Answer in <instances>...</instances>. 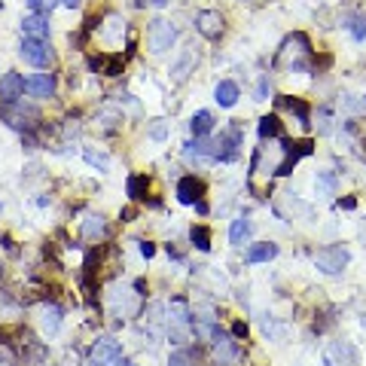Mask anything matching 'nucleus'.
Here are the masks:
<instances>
[{
  "label": "nucleus",
  "instance_id": "dca6fc26",
  "mask_svg": "<svg viewBox=\"0 0 366 366\" xmlns=\"http://www.w3.org/2000/svg\"><path fill=\"white\" fill-rule=\"evenodd\" d=\"M49 19L43 16V12H31V16L22 22V34L25 37H37V40H49Z\"/></svg>",
  "mask_w": 366,
  "mask_h": 366
},
{
  "label": "nucleus",
  "instance_id": "2f4dec72",
  "mask_svg": "<svg viewBox=\"0 0 366 366\" xmlns=\"http://www.w3.org/2000/svg\"><path fill=\"white\" fill-rule=\"evenodd\" d=\"M147 135H150L153 140H165L168 138V122L165 119H153L150 129H147Z\"/></svg>",
  "mask_w": 366,
  "mask_h": 366
},
{
  "label": "nucleus",
  "instance_id": "f3484780",
  "mask_svg": "<svg viewBox=\"0 0 366 366\" xmlns=\"http://www.w3.org/2000/svg\"><path fill=\"white\" fill-rule=\"evenodd\" d=\"M211 345H214L217 357H220L223 363H226V360H232V357L238 354L235 342H232V339H229V333H223L220 327H214V330H211Z\"/></svg>",
  "mask_w": 366,
  "mask_h": 366
},
{
  "label": "nucleus",
  "instance_id": "a19ab883",
  "mask_svg": "<svg viewBox=\"0 0 366 366\" xmlns=\"http://www.w3.org/2000/svg\"><path fill=\"white\" fill-rule=\"evenodd\" d=\"M61 3H65V6H70V10H76V6H80L83 0H61Z\"/></svg>",
  "mask_w": 366,
  "mask_h": 366
},
{
  "label": "nucleus",
  "instance_id": "0eeeda50",
  "mask_svg": "<svg viewBox=\"0 0 366 366\" xmlns=\"http://www.w3.org/2000/svg\"><path fill=\"white\" fill-rule=\"evenodd\" d=\"M312 150H314L312 140H297V144H290V140H287L284 159H281V165H278V171H274V174H278V177H287V174H293L297 162L305 159V156H312Z\"/></svg>",
  "mask_w": 366,
  "mask_h": 366
},
{
  "label": "nucleus",
  "instance_id": "4c0bfd02",
  "mask_svg": "<svg viewBox=\"0 0 366 366\" xmlns=\"http://www.w3.org/2000/svg\"><path fill=\"white\" fill-rule=\"evenodd\" d=\"M339 208H342V211H354V208H357V199H351V195H348V199L339 202Z\"/></svg>",
  "mask_w": 366,
  "mask_h": 366
},
{
  "label": "nucleus",
  "instance_id": "c85d7f7f",
  "mask_svg": "<svg viewBox=\"0 0 366 366\" xmlns=\"http://www.w3.org/2000/svg\"><path fill=\"white\" fill-rule=\"evenodd\" d=\"M259 138H281V119L278 116H263L259 119Z\"/></svg>",
  "mask_w": 366,
  "mask_h": 366
},
{
  "label": "nucleus",
  "instance_id": "f704fd0d",
  "mask_svg": "<svg viewBox=\"0 0 366 366\" xmlns=\"http://www.w3.org/2000/svg\"><path fill=\"white\" fill-rule=\"evenodd\" d=\"M232 336H238V339H248V323L235 321V323H232Z\"/></svg>",
  "mask_w": 366,
  "mask_h": 366
},
{
  "label": "nucleus",
  "instance_id": "6ab92c4d",
  "mask_svg": "<svg viewBox=\"0 0 366 366\" xmlns=\"http://www.w3.org/2000/svg\"><path fill=\"white\" fill-rule=\"evenodd\" d=\"M278 257V244L274 241H259V244H250L248 253H244V259H248L250 266L257 263H269V259Z\"/></svg>",
  "mask_w": 366,
  "mask_h": 366
},
{
  "label": "nucleus",
  "instance_id": "cd10ccee",
  "mask_svg": "<svg viewBox=\"0 0 366 366\" xmlns=\"http://www.w3.org/2000/svg\"><path fill=\"white\" fill-rule=\"evenodd\" d=\"M336 174L333 171H318V177H314V186H318L321 195H333L336 193Z\"/></svg>",
  "mask_w": 366,
  "mask_h": 366
},
{
  "label": "nucleus",
  "instance_id": "a878e982",
  "mask_svg": "<svg viewBox=\"0 0 366 366\" xmlns=\"http://www.w3.org/2000/svg\"><path fill=\"white\" fill-rule=\"evenodd\" d=\"M147 189H150V177H147V174H131L129 183H125V193H129L131 202H140V199H144Z\"/></svg>",
  "mask_w": 366,
  "mask_h": 366
},
{
  "label": "nucleus",
  "instance_id": "423d86ee",
  "mask_svg": "<svg viewBox=\"0 0 366 366\" xmlns=\"http://www.w3.org/2000/svg\"><path fill=\"white\" fill-rule=\"evenodd\" d=\"M119 357H122V345H119L114 336H101L89 351V360L95 366H110V363H116Z\"/></svg>",
  "mask_w": 366,
  "mask_h": 366
},
{
  "label": "nucleus",
  "instance_id": "79ce46f5",
  "mask_svg": "<svg viewBox=\"0 0 366 366\" xmlns=\"http://www.w3.org/2000/svg\"><path fill=\"white\" fill-rule=\"evenodd\" d=\"M129 366H135V363H129Z\"/></svg>",
  "mask_w": 366,
  "mask_h": 366
},
{
  "label": "nucleus",
  "instance_id": "f03ea898",
  "mask_svg": "<svg viewBox=\"0 0 366 366\" xmlns=\"http://www.w3.org/2000/svg\"><path fill=\"white\" fill-rule=\"evenodd\" d=\"M348 263H351V253H348V248H342V244H327V248H321L314 253V266H318L323 274H339V272H345Z\"/></svg>",
  "mask_w": 366,
  "mask_h": 366
},
{
  "label": "nucleus",
  "instance_id": "2eb2a0df",
  "mask_svg": "<svg viewBox=\"0 0 366 366\" xmlns=\"http://www.w3.org/2000/svg\"><path fill=\"white\" fill-rule=\"evenodd\" d=\"M195 61H199V55H195V49H183L177 55V61L171 65V80L174 83H183L189 74L195 70Z\"/></svg>",
  "mask_w": 366,
  "mask_h": 366
},
{
  "label": "nucleus",
  "instance_id": "6e6552de",
  "mask_svg": "<svg viewBox=\"0 0 366 366\" xmlns=\"http://www.w3.org/2000/svg\"><path fill=\"white\" fill-rule=\"evenodd\" d=\"M31 119H37V110L34 107H25L22 101H6L3 107V122L12 125V129H31Z\"/></svg>",
  "mask_w": 366,
  "mask_h": 366
},
{
  "label": "nucleus",
  "instance_id": "4be33fe9",
  "mask_svg": "<svg viewBox=\"0 0 366 366\" xmlns=\"http://www.w3.org/2000/svg\"><path fill=\"white\" fill-rule=\"evenodd\" d=\"M119 129H122V114H119V110L107 107L98 114V131H101V135H116Z\"/></svg>",
  "mask_w": 366,
  "mask_h": 366
},
{
  "label": "nucleus",
  "instance_id": "9b49d317",
  "mask_svg": "<svg viewBox=\"0 0 366 366\" xmlns=\"http://www.w3.org/2000/svg\"><path fill=\"white\" fill-rule=\"evenodd\" d=\"M205 199V180L195 177V174H186V177L177 180V202L180 205H195V202Z\"/></svg>",
  "mask_w": 366,
  "mask_h": 366
},
{
  "label": "nucleus",
  "instance_id": "9d476101",
  "mask_svg": "<svg viewBox=\"0 0 366 366\" xmlns=\"http://www.w3.org/2000/svg\"><path fill=\"white\" fill-rule=\"evenodd\" d=\"M323 363L327 366H357V351L351 342H330L323 351Z\"/></svg>",
  "mask_w": 366,
  "mask_h": 366
},
{
  "label": "nucleus",
  "instance_id": "58836bf2",
  "mask_svg": "<svg viewBox=\"0 0 366 366\" xmlns=\"http://www.w3.org/2000/svg\"><path fill=\"white\" fill-rule=\"evenodd\" d=\"M140 3H150V6H156V10H162V6H168L171 0H140Z\"/></svg>",
  "mask_w": 366,
  "mask_h": 366
},
{
  "label": "nucleus",
  "instance_id": "39448f33",
  "mask_svg": "<svg viewBox=\"0 0 366 366\" xmlns=\"http://www.w3.org/2000/svg\"><path fill=\"white\" fill-rule=\"evenodd\" d=\"M19 55H22L28 65H34V67H49V65H52V46H49L46 40H37V37H25Z\"/></svg>",
  "mask_w": 366,
  "mask_h": 366
},
{
  "label": "nucleus",
  "instance_id": "c9c22d12",
  "mask_svg": "<svg viewBox=\"0 0 366 366\" xmlns=\"http://www.w3.org/2000/svg\"><path fill=\"white\" fill-rule=\"evenodd\" d=\"M138 250H140V257H144V259H150L153 253H156V244H150V241H140V244H138Z\"/></svg>",
  "mask_w": 366,
  "mask_h": 366
},
{
  "label": "nucleus",
  "instance_id": "5701e85b",
  "mask_svg": "<svg viewBox=\"0 0 366 366\" xmlns=\"http://www.w3.org/2000/svg\"><path fill=\"white\" fill-rule=\"evenodd\" d=\"M122 34H125V19H119V16H107V25L101 28V40H104V43L116 46L119 40H122Z\"/></svg>",
  "mask_w": 366,
  "mask_h": 366
},
{
  "label": "nucleus",
  "instance_id": "f257e3e1",
  "mask_svg": "<svg viewBox=\"0 0 366 366\" xmlns=\"http://www.w3.org/2000/svg\"><path fill=\"white\" fill-rule=\"evenodd\" d=\"M308 58H312V43H308V37L302 31L290 34V37L281 43L278 55H274V65L278 67H287L293 74V70H302L308 65Z\"/></svg>",
  "mask_w": 366,
  "mask_h": 366
},
{
  "label": "nucleus",
  "instance_id": "4468645a",
  "mask_svg": "<svg viewBox=\"0 0 366 366\" xmlns=\"http://www.w3.org/2000/svg\"><path fill=\"white\" fill-rule=\"evenodd\" d=\"M80 232L86 241H101V238L107 235V220H104L101 214H86L80 223Z\"/></svg>",
  "mask_w": 366,
  "mask_h": 366
},
{
  "label": "nucleus",
  "instance_id": "473e14b6",
  "mask_svg": "<svg viewBox=\"0 0 366 366\" xmlns=\"http://www.w3.org/2000/svg\"><path fill=\"white\" fill-rule=\"evenodd\" d=\"M25 3H28V10H31V12H52L55 0H25Z\"/></svg>",
  "mask_w": 366,
  "mask_h": 366
},
{
  "label": "nucleus",
  "instance_id": "b1692460",
  "mask_svg": "<svg viewBox=\"0 0 366 366\" xmlns=\"http://www.w3.org/2000/svg\"><path fill=\"white\" fill-rule=\"evenodd\" d=\"M278 104L284 110H290V114H297V119L302 125H308V116H312V110H308V104L302 101V98H290V95H281L278 98Z\"/></svg>",
  "mask_w": 366,
  "mask_h": 366
},
{
  "label": "nucleus",
  "instance_id": "412c9836",
  "mask_svg": "<svg viewBox=\"0 0 366 366\" xmlns=\"http://www.w3.org/2000/svg\"><path fill=\"white\" fill-rule=\"evenodd\" d=\"M214 101L220 104V107H235V101H238V83L220 80V83H217V89H214Z\"/></svg>",
  "mask_w": 366,
  "mask_h": 366
},
{
  "label": "nucleus",
  "instance_id": "bb28decb",
  "mask_svg": "<svg viewBox=\"0 0 366 366\" xmlns=\"http://www.w3.org/2000/svg\"><path fill=\"white\" fill-rule=\"evenodd\" d=\"M345 28H348V34L360 43V40H366V16L363 12H354V16L345 19Z\"/></svg>",
  "mask_w": 366,
  "mask_h": 366
},
{
  "label": "nucleus",
  "instance_id": "aec40b11",
  "mask_svg": "<svg viewBox=\"0 0 366 366\" xmlns=\"http://www.w3.org/2000/svg\"><path fill=\"white\" fill-rule=\"evenodd\" d=\"M250 232H253V223L248 220V217H235V220H232V226H229V244H232V248L248 244Z\"/></svg>",
  "mask_w": 366,
  "mask_h": 366
},
{
  "label": "nucleus",
  "instance_id": "1a4fd4ad",
  "mask_svg": "<svg viewBox=\"0 0 366 366\" xmlns=\"http://www.w3.org/2000/svg\"><path fill=\"white\" fill-rule=\"evenodd\" d=\"M223 28H226V22H223V16L217 10H202L199 16H195V31L208 40H220Z\"/></svg>",
  "mask_w": 366,
  "mask_h": 366
},
{
  "label": "nucleus",
  "instance_id": "c756f323",
  "mask_svg": "<svg viewBox=\"0 0 366 366\" xmlns=\"http://www.w3.org/2000/svg\"><path fill=\"white\" fill-rule=\"evenodd\" d=\"M83 156H86V162L92 168H98V171H107L110 168V156L107 153H101V150H92V147H86V150H83Z\"/></svg>",
  "mask_w": 366,
  "mask_h": 366
},
{
  "label": "nucleus",
  "instance_id": "20e7f679",
  "mask_svg": "<svg viewBox=\"0 0 366 366\" xmlns=\"http://www.w3.org/2000/svg\"><path fill=\"white\" fill-rule=\"evenodd\" d=\"M241 144H244V129L241 125H229L226 131L220 135V140H214V159L220 162H235L238 153H241Z\"/></svg>",
  "mask_w": 366,
  "mask_h": 366
},
{
  "label": "nucleus",
  "instance_id": "e433bc0d",
  "mask_svg": "<svg viewBox=\"0 0 366 366\" xmlns=\"http://www.w3.org/2000/svg\"><path fill=\"white\" fill-rule=\"evenodd\" d=\"M0 366H16V360H12L10 348H0Z\"/></svg>",
  "mask_w": 366,
  "mask_h": 366
},
{
  "label": "nucleus",
  "instance_id": "7c9ffc66",
  "mask_svg": "<svg viewBox=\"0 0 366 366\" xmlns=\"http://www.w3.org/2000/svg\"><path fill=\"white\" fill-rule=\"evenodd\" d=\"M189 241L199 250H211V229L208 226H193L189 229Z\"/></svg>",
  "mask_w": 366,
  "mask_h": 366
},
{
  "label": "nucleus",
  "instance_id": "f8f14e48",
  "mask_svg": "<svg viewBox=\"0 0 366 366\" xmlns=\"http://www.w3.org/2000/svg\"><path fill=\"white\" fill-rule=\"evenodd\" d=\"M25 92L31 98H52L55 95V74H34L25 80Z\"/></svg>",
  "mask_w": 366,
  "mask_h": 366
},
{
  "label": "nucleus",
  "instance_id": "ea45409f",
  "mask_svg": "<svg viewBox=\"0 0 366 366\" xmlns=\"http://www.w3.org/2000/svg\"><path fill=\"white\" fill-rule=\"evenodd\" d=\"M171 366H189V363H186V357H183V354H174L171 357Z\"/></svg>",
  "mask_w": 366,
  "mask_h": 366
},
{
  "label": "nucleus",
  "instance_id": "393cba45",
  "mask_svg": "<svg viewBox=\"0 0 366 366\" xmlns=\"http://www.w3.org/2000/svg\"><path fill=\"white\" fill-rule=\"evenodd\" d=\"M189 129H193L195 138L211 135V129H214V114H211V110H199V114L189 119Z\"/></svg>",
  "mask_w": 366,
  "mask_h": 366
},
{
  "label": "nucleus",
  "instance_id": "7ed1b4c3",
  "mask_svg": "<svg viewBox=\"0 0 366 366\" xmlns=\"http://www.w3.org/2000/svg\"><path fill=\"white\" fill-rule=\"evenodd\" d=\"M174 40H177V28L171 22H165V19H156V22H150V31H147V43H150V52L153 55H165L168 49L174 46Z\"/></svg>",
  "mask_w": 366,
  "mask_h": 366
},
{
  "label": "nucleus",
  "instance_id": "72a5a7b5",
  "mask_svg": "<svg viewBox=\"0 0 366 366\" xmlns=\"http://www.w3.org/2000/svg\"><path fill=\"white\" fill-rule=\"evenodd\" d=\"M269 92H272L269 76H259V83H257V101H266V98H269Z\"/></svg>",
  "mask_w": 366,
  "mask_h": 366
},
{
  "label": "nucleus",
  "instance_id": "ddd939ff",
  "mask_svg": "<svg viewBox=\"0 0 366 366\" xmlns=\"http://www.w3.org/2000/svg\"><path fill=\"white\" fill-rule=\"evenodd\" d=\"M22 95H25V76L22 74L10 70V74L0 76V98H3V101H19Z\"/></svg>",
  "mask_w": 366,
  "mask_h": 366
},
{
  "label": "nucleus",
  "instance_id": "a211bd4d",
  "mask_svg": "<svg viewBox=\"0 0 366 366\" xmlns=\"http://www.w3.org/2000/svg\"><path fill=\"white\" fill-rule=\"evenodd\" d=\"M40 327H43L46 336H55L61 330V308L55 305V302H46V305L40 308Z\"/></svg>",
  "mask_w": 366,
  "mask_h": 366
}]
</instances>
